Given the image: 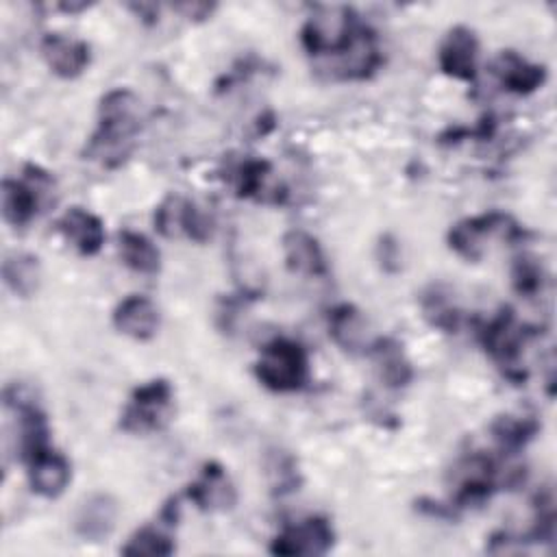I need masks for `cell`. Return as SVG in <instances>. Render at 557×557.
<instances>
[{
	"label": "cell",
	"mask_w": 557,
	"mask_h": 557,
	"mask_svg": "<svg viewBox=\"0 0 557 557\" xmlns=\"http://www.w3.org/2000/svg\"><path fill=\"white\" fill-rule=\"evenodd\" d=\"M537 433V422L522 416H498L492 424V435L505 450L522 448Z\"/></svg>",
	"instance_id": "obj_26"
},
{
	"label": "cell",
	"mask_w": 557,
	"mask_h": 557,
	"mask_svg": "<svg viewBox=\"0 0 557 557\" xmlns=\"http://www.w3.org/2000/svg\"><path fill=\"white\" fill-rule=\"evenodd\" d=\"M57 228L63 233V237L85 257L96 255L104 244V226L98 215L83 207L67 209L59 220Z\"/></svg>",
	"instance_id": "obj_19"
},
{
	"label": "cell",
	"mask_w": 557,
	"mask_h": 557,
	"mask_svg": "<svg viewBox=\"0 0 557 557\" xmlns=\"http://www.w3.org/2000/svg\"><path fill=\"white\" fill-rule=\"evenodd\" d=\"M511 281L518 294L533 296L542 287V265L533 257H518L511 270Z\"/></svg>",
	"instance_id": "obj_28"
},
{
	"label": "cell",
	"mask_w": 557,
	"mask_h": 557,
	"mask_svg": "<svg viewBox=\"0 0 557 557\" xmlns=\"http://www.w3.org/2000/svg\"><path fill=\"white\" fill-rule=\"evenodd\" d=\"M361 22L350 7L322 4V7H315L313 13L305 20L300 30V41L309 54L337 57L350 44Z\"/></svg>",
	"instance_id": "obj_3"
},
{
	"label": "cell",
	"mask_w": 557,
	"mask_h": 557,
	"mask_svg": "<svg viewBox=\"0 0 557 557\" xmlns=\"http://www.w3.org/2000/svg\"><path fill=\"white\" fill-rule=\"evenodd\" d=\"M422 311L431 326L442 329L446 333H455L459 329L461 311L450 292L442 285H431L422 296Z\"/></svg>",
	"instance_id": "obj_24"
},
{
	"label": "cell",
	"mask_w": 557,
	"mask_h": 557,
	"mask_svg": "<svg viewBox=\"0 0 557 557\" xmlns=\"http://www.w3.org/2000/svg\"><path fill=\"white\" fill-rule=\"evenodd\" d=\"M283 257L285 265L294 274L302 276H322L326 274V259L318 239L300 228L287 231L283 235Z\"/></svg>",
	"instance_id": "obj_20"
},
{
	"label": "cell",
	"mask_w": 557,
	"mask_h": 557,
	"mask_svg": "<svg viewBox=\"0 0 557 557\" xmlns=\"http://www.w3.org/2000/svg\"><path fill=\"white\" fill-rule=\"evenodd\" d=\"M120 257L124 265L137 274H157L161 268L159 248L137 231L120 233Z\"/></svg>",
	"instance_id": "obj_23"
},
{
	"label": "cell",
	"mask_w": 557,
	"mask_h": 557,
	"mask_svg": "<svg viewBox=\"0 0 557 557\" xmlns=\"http://www.w3.org/2000/svg\"><path fill=\"white\" fill-rule=\"evenodd\" d=\"M176 9L183 11L187 17L202 20V17H207V15L213 11V4H198V2H191V4H178Z\"/></svg>",
	"instance_id": "obj_30"
},
{
	"label": "cell",
	"mask_w": 557,
	"mask_h": 557,
	"mask_svg": "<svg viewBox=\"0 0 557 557\" xmlns=\"http://www.w3.org/2000/svg\"><path fill=\"white\" fill-rule=\"evenodd\" d=\"M189 209H191L189 198L181 194H168L154 209V228L168 239L185 235Z\"/></svg>",
	"instance_id": "obj_25"
},
{
	"label": "cell",
	"mask_w": 557,
	"mask_h": 557,
	"mask_svg": "<svg viewBox=\"0 0 557 557\" xmlns=\"http://www.w3.org/2000/svg\"><path fill=\"white\" fill-rule=\"evenodd\" d=\"M335 544V531L326 518L309 516L285 527L270 544L274 555H324Z\"/></svg>",
	"instance_id": "obj_7"
},
{
	"label": "cell",
	"mask_w": 557,
	"mask_h": 557,
	"mask_svg": "<svg viewBox=\"0 0 557 557\" xmlns=\"http://www.w3.org/2000/svg\"><path fill=\"white\" fill-rule=\"evenodd\" d=\"M492 237L518 239L522 237V228L513 222L511 215L500 211H490V213L459 220L455 226H450L448 246L466 261H479L485 252V244Z\"/></svg>",
	"instance_id": "obj_5"
},
{
	"label": "cell",
	"mask_w": 557,
	"mask_h": 557,
	"mask_svg": "<svg viewBox=\"0 0 557 557\" xmlns=\"http://www.w3.org/2000/svg\"><path fill=\"white\" fill-rule=\"evenodd\" d=\"M187 496L202 511H226L237 500L235 487L218 461L205 463L200 476L187 487Z\"/></svg>",
	"instance_id": "obj_14"
},
{
	"label": "cell",
	"mask_w": 557,
	"mask_h": 557,
	"mask_svg": "<svg viewBox=\"0 0 557 557\" xmlns=\"http://www.w3.org/2000/svg\"><path fill=\"white\" fill-rule=\"evenodd\" d=\"M2 278H4V285L15 296H22V298L33 296L41 281L39 259L28 252L7 255L4 263H2Z\"/></svg>",
	"instance_id": "obj_22"
},
{
	"label": "cell",
	"mask_w": 557,
	"mask_h": 557,
	"mask_svg": "<svg viewBox=\"0 0 557 557\" xmlns=\"http://www.w3.org/2000/svg\"><path fill=\"white\" fill-rule=\"evenodd\" d=\"M381 65L376 37L368 26H359L350 44L337 54V74L346 81L368 78Z\"/></svg>",
	"instance_id": "obj_17"
},
{
	"label": "cell",
	"mask_w": 557,
	"mask_h": 557,
	"mask_svg": "<svg viewBox=\"0 0 557 557\" xmlns=\"http://www.w3.org/2000/svg\"><path fill=\"white\" fill-rule=\"evenodd\" d=\"M492 74L496 76V81L507 91H513V94H520V96L535 91L546 81V67L544 65L531 63L513 50H503L494 59Z\"/></svg>",
	"instance_id": "obj_16"
},
{
	"label": "cell",
	"mask_w": 557,
	"mask_h": 557,
	"mask_svg": "<svg viewBox=\"0 0 557 557\" xmlns=\"http://www.w3.org/2000/svg\"><path fill=\"white\" fill-rule=\"evenodd\" d=\"M26 466H28V481L33 492L44 498H57L70 485L72 466L65 459V455L52 448L39 453Z\"/></svg>",
	"instance_id": "obj_18"
},
{
	"label": "cell",
	"mask_w": 557,
	"mask_h": 557,
	"mask_svg": "<svg viewBox=\"0 0 557 557\" xmlns=\"http://www.w3.org/2000/svg\"><path fill=\"white\" fill-rule=\"evenodd\" d=\"M176 550L172 537L161 529V527H152L146 524L141 529H137L128 542L122 546L124 555H172Z\"/></svg>",
	"instance_id": "obj_27"
},
{
	"label": "cell",
	"mask_w": 557,
	"mask_h": 557,
	"mask_svg": "<svg viewBox=\"0 0 557 557\" xmlns=\"http://www.w3.org/2000/svg\"><path fill=\"white\" fill-rule=\"evenodd\" d=\"M479 339L485 352H490V357L498 366H505L507 374L513 376V370H518L522 346L527 342V331L518 324L516 315L509 309H503L481 326Z\"/></svg>",
	"instance_id": "obj_8"
},
{
	"label": "cell",
	"mask_w": 557,
	"mask_h": 557,
	"mask_svg": "<svg viewBox=\"0 0 557 557\" xmlns=\"http://www.w3.org/2000/svg\"><path fill=\"white\" fill-rule=\"evenodd\" d=\"M117 516V500L107 492H94L76 505L72 516V529L85 542H102L113 533Z\"/></svg>",
	"instance_id": "obj_9"
},
{
	"label": "cell",
	"mask_w": 557,
	"mask_h": 557,
	"mask_svg": "<svg viewBox=\"0 0 557 557\" xmlns=\"http://www.w3.org/2000/svg\"><path fill=\"white\" fill-rule=\"evenodd\" d=\"M379 374L389 387H405L413 379L411 361L407 359L403 346L392 337H376L370 348Z\"/></svg>",
	"instance_id": "obj_21"
},
{
	"label": "cell",
	"mask_w": 557,
	"mask_h": 557,
	"mask_svg": "<svg viewBox=\"0 0 557 557\" xmlns=\"http://www.w3.org/2000/svg\"><path fill=\"white\" fill-rule=\"evenodd\" d=\"M329 335L342 350H346L350 355L370 352V348L376 339L370 333V322L363 315V311L350 302H342L331 311Z\"/></svg>",
	"instance_id": "obj_12"
},
{
	"label": "cell",
	"mask_w": 557,
	"mask_h": 557,
	"mask_svg": "<svg viewBox=\"0 0 557 557\" xmlns=\"http://www.w3.org/2000/svg\"><path fill=\"white\" fill-rule=\"evenodd\" d=\"M496 487V466L490 457L474 453L457 466V487L455 503L457 507L481 505L490 498Z\"/></svg>",
	"instance_id": "obj_11"
},
{
	"label": "cell",
	"mask_w": 557,
	"mask_h": 557,
	"mask_svg": "<svg viewBox=\"0 0 557 557\" xmlns=\"http://www.w3.org/2000/svg\"><path fill=\"white\" fill-rule=\"evenodd\" d=\"M41 57L61 78H76L89 65V46L83 39L50 33L41 39Z\"/></svg>",
	"instance_id": "obj_15"
},
{
	"label": "cell",
	"mask_w": 557,
	"mask_h": 557,
	"mask_svg": "<svg viewBox=\"0 0 557 557\" xmlns=\"http://www.w3.org/2000/svg\"><path fill=\"white\" fill-rule=\"evenodd\" d=\"M52 189V178L35 168L26 165V178H4L2 181V215L13 226L28 224L39 211L44 196Z\"/></svg>",
	"instance_id": "obj_6"
},
{
	"label": "cell",
	"mask_w": 557,
	"mask_h": 557,
	"mask_svg": "<svg viewBox=\"0 0 557 557\" xmlns=\"http://www.w3.org/2000/svg\"><path fill=\"white\" fill-rule=\"evenodd\" d=\"M255 374L272 392H296L309 379L307 350L289 337H274L261 348L255 361Z\"/></svg>",
	"instance_id": "obj_2"
},
{
	"label": "cell",
	"mask_w": 557,
	"mask_h": 557,
	"mask_svg": "<svg viewBox=\"0 0 557 557\" xmlns=\"http://www.w3.org/2000/svg\"><path fill=\"white\" fill-rule=\"evenodd\" d=\"M174 411V392L165 379H152L137 385L120 416V426L126 433L144 435L163 429Z\"/></svg>",
	"instance_id": "obj_4"
},
{
	"label": "cell",
	"mask_w": 557,
	"mask_h": 557,
	"mask_svg": "<svg viewBox=\"0 0 557 557\" xmlns=\"http://www.w3.org/2000/svg\"><path fill=\"white\" fill-rule=\"evenodd\" d=\"M379 261L383 265V270L394 272L398 270V261H400V248L396 244V239L392 235H383L379 242Z\"/></svg>",
	"instance_id": "obj_29"
},
{
	"label": "cell",
	"mask_w": 557,
	"mask_h": 557,
	"mask_svg": "<svg viewBox=\"0 0 557 557\" xmlns=\"http://www.w3.org/2000/svg\"><path fill=\"white\" fill-rule=\"evenodd\" d=\"M479 61V39L472 28L459 24L453 26L437 52L440 70L459 81H474Z\"/></svg>",
	"instance_id": "obj_10"
},
{
	"label": "cell",
	"mask_w": 557,
	"mask_h": 557,
	"mask_svg": "<svg viewBox=\"0 0 557 557\" xmlns=\"http://www.w3.org/2000/svg\"><path fill=\"white\" fill-rule=\"evenodd\" d=\"M161 315L157 305L141 294H131L113 309V326L137 342L152 339L159 331Z\"/></svg>",
	"instance_id": "obj_13"
},
{
	"label": "cell",
	"mask_w": 557,
	"mask_h": 557,
	"mask_svg": "<svg viewBox=\"0 0 557 557\" xmlns=\"http://www.w3.org/2000/svg\"><path fill=\"white\" fill-rule=\"evenodd\" d=\"M141 126L139 98L131 89H111L98 104V128L89 139L87 154L104 165H117Z\"/></svg>",
	"instance_id": "obj_1"
}]
</instances>
